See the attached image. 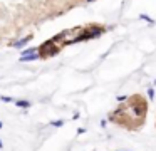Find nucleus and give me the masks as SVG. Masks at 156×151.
Segmentation results:
<instances>
[{
	"mask_svg": "<svg viewBox=\"0 0 156 151\" xmlns=\"http://www.w3.org/2000/svg\"><path fill=\"white\" fill-rule=\"evenodd\" d=\"M37 59H41V54H29V56H20V62H30V60H37Z\"/></svg>",
	"mask_w": 156,
	"mask_h": 151,
	"instance_id": "2",
	"label": "nucleus"
},
{
	"mask_svg": "<svg viewBox=\"0 0 156 151\" xmlns=\"http://www.w3.org/2000/svg\"><path fill=\"white\" fill-rule=\"evenodd\" d=\"M51 124H52V126H57V128H59V126H62V124H64V121H62V119H59V121H52Z\"/></svg>",
	"mask_w": 156,
	"mask_h": 151,
	"instance_id": "7",
	"label": "nucleus"
},
{
	"mask_svg": "<svg viewBox=\"0 0 156 151\" xmlns=\"http://www.w3.org/2000/svg\"><path fill=\"white\" fill-rule=\"evenodd\" d=\"M15 106L17 107H30V102L29 101H15Z\"/></svg>",
	"mask_w": 156,
	"mask_h": 151,
	"instance_id": "4",
	"label": "nucleus"
},
{
	"mask_svg": "<svg viewBox=\"0 0 156 151\" xmlns=\"http://www.w3.org/2000/svg\"><path fill=\"white\" fill-rule=\"evenodd\" d=\"M0 99L4 101V102H14V97H9V96H2Z\"/></svg>",
	"mask_w": 156,
	"mask_h": 151,
	"instance_id": "6",
	"label": "nucleus"
},
{
	"mask_svg": "<svg viewBox=\"0 0 156 151\" xmlns=\"http://www.w3.org/2000/svg\"><path fill=\"white\" fill-rule=\"evenodd\" d=\"M30 40H32V35H25V37H22L20 40H17V42H15L12 47H15V49H22V47H24L25 44H29Z\"/></svg>",
	"mask_w": 156,
	"mask_h": 151,
	"instance_id": "1",
	"label": "nucleus"
},
{
	"mask_svg": "<svg viewBox=\"0 0 156 151\" xmlns=\"http://www.w3.org/2000/svg\"><path fill=\"white\" fill-rule=\"evenodd\" d=\"M0 148H4V143H2V139H0Z\"/></svg>",
	"mask_w": 156,
	"mask_h": 151,
	"instance_id": "10",
	"label": "nucleus"
},
{
	"mask_svg": "<svg viewBox=\"0 0 156 151\" xmlns=\"http://www.w3.org/2000/svg\"><path fill=\"white\" fill-rule=\"evenodd\" d=\"M139 19H143V20H146V22H149V23H154V20L151 19L149 15H146V13H139Z\"/></svg>",
	"mask_w": 156,
	"mask_h": 151,
	"instance_id": "5",
	"label": "nucleus"
},
{
	"mask_svg": "<svg viewBox=\"0 0 156 151\" xmlns=\"http://www.w3.org/2000/svg\"><path fill=\"white\" fill-rule=\"evenodd\" d=\"M126 99H128V96H119V97H118V101H119V102H124Z\"/></svg>",
	"mask_w": 156,
	"mask_h": 151,
	"instance_id": "8",
	"label": "nucleus"
},
{
	"mask_svg": "<svg viewBox=\"0 0 156 151\" xmlns=\"http://www.w3.org/2000/svg\"><path fill=\"white\" fill-rule=\"evenodd\" d=\"M37 47H29V49H25V50H22V56H29V54H35L37 52Z\"/></svg>",
	"mask_w": 156,
	"mask_h": 151,
	"instance_id": "3",
	"label": "nucleus"
},
{
	"mask_svg": "<svg viewBox=\"0 0 156 151\" xmlns=\"http://www.w3.org/2000/svg\"><path fill=\"white\" fill-rule=\"evenodd\" d=\"M0 128H4V124H2V121H0Z\"/></svg>",
	"mask_w": 156,
	"mask_h": 151,
	"instance_id": "11",
	"label": "nucleus"
},
{
	"mask_svg": "<svg viewBox=\"0 0 156 151\" xmlns=\"http://www.w3.org/2000/svg\"><path fill=\"white\" fill-rule=\"evenodd\" d=\"M148 96H149V99H153V96H154V92H153V89H148Z\"/></svg>",
	"mask_w": 156,
	"mask_h": 151,
	"instance_id": "9",
	"label": "nucleus"
}]
</instances>
